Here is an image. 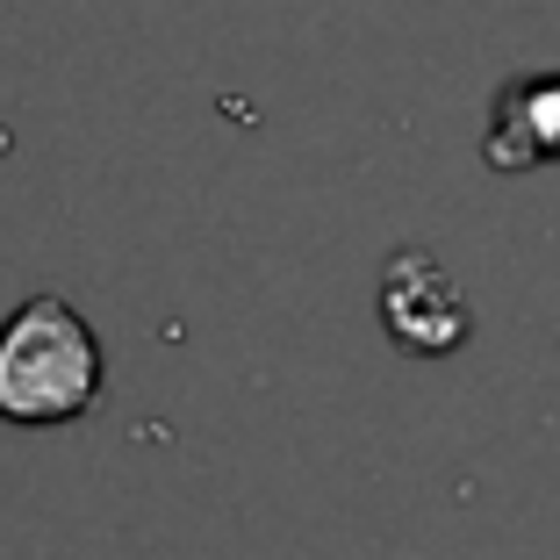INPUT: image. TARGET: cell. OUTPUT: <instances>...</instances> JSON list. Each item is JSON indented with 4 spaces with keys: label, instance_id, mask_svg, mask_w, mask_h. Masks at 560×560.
<instances>
[{
    "label": "cell",
    "instance_id": "obj_1",
    "mask_svg": "<svg viewBox=\"0 0 560 560\" xmlns=\"http://www.w3.org/2000/svg\"><path fill=\"white\" fill-rule=\"evenodd\" d=\"M101 338L66 295H30L0 324V417L8 424H72L101 396Z\"/></svg>",
    "mask_w": 560,
    "mask_h": 560
},
{
    "label": "cell",
    "instance_id": "obj_2",
    "mask_svg": "<svg viewBox=\"0 0 560 560\" xmlns=\"http://www.w3.org/2000/svg\"><path fill=\"white\" fill-rule=\"evenodd\" d=\"M381 324H388V338H396L402 352L439 360V352L467 346V295L453 288V273H445L424 245H410L381 273Z\"/></svg>",
    "mask_w": 560,
    "mask_h": 560
},
{
    "label": "cell",
    "instance_id": "obj_3",
    "mask_svg": "<svg viewBox=\"0 0 560 560\" xmlns=\"http://www.w3.org/2000/svg\"><path fill=\"white\" fill-rule=\"evenodd\" d=\"M489 165L495 173H525V165L560 159V72L517 80L495 94V122H489Z\"/></svg>",
    "mask_w": 560,
    "mask_h": 560
}]
</instances>
